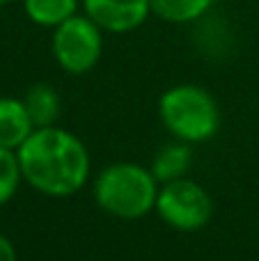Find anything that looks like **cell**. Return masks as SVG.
Listing matches in <instances>:
<instances>
[{
    "label": "cell",
    "mask_w": 259,
    "mask_h": 261,
    "mask_svg": "<svg viewBox=\"0 0 259 261\" xmlns=\"http://www.w3.org/2000/svg\"><path fill=\"white\" fill-rule=\"evenodd\" d=\"M21 174L48 197H69L87 184L90 156L73 133L58 126L35 128L18 147Z\"/></svg>",
    "instance_id": "1"
},
{
    "label": "cell",
    "mask_w": 259,
    "mask_h": 261,
    "mask_svg": "<svg viewBox=\"0 0 259 261\" xmlns=\"http://www.w3.org/2000/svg\"><path fill=\"white\" fill-rule=\"evenodd\" d=\"M159 181L136 163H115L94 181V199L106 213L122 220H138L156 208Z\"/></svg>",
    "instance_id": "2"
},
{
    "label": "cell",
    "mask_w": 259,
    "mask_h": 261,
    "mask_svg": "<svg viewBox=\"0 0 259 261\" xmlns=\"http://www.w3.org/2000/svg\"><path fill=\"white\" fill-rule=\"evenodd\" d=\"M163 126L182 142H206L220 128V110L216 99L197 85L170 87L159 101Z\"/></svg>",
    "instance_id": "3"
},
{
    "label": "cell",
    "mask_w": 259,
    "mask_h": 261,
    "mask_svg": "<svg viewBox=\"0 0 259 261\" xmlns=\"http://www.w3.org/2000/svg\"><path fill=\"white\" fill-rule=\"evenodd\" d=\"M156 211L165 225L179 231H197L211 218V197L202 186L191 179H174L161 184L156 197Z\"/></svg>",
    "instance_id": "4"
},
{
    "label": "cell",
    "mask_w": 259,
    "mask_h": 261,
    "mask_svg": "<svg viewBox=\"0 0 259 261\" xmlns=\"http://www.w3.org/2000/svg\"><path fill=\"white\" fill-rule=\"evenodd\" d=\"M103 39H101V28L90 16L67 18L55 28L53 35V55L58 64L67 73H87L94 69V64L101 58Z\"/></svg>",
    "instance_id": "5"
},
{
    "label": "cell",
    "mask_w": 259,
    "mask_h": 261,
    "mask_svg": "<svg viewBox=\"0 0 259 261\" xmlns=\"http://www.w3.org/2000/svg\"><path fill=\"white\" fill-rule=\"evenodd\" d=\"M85 14L108 32H131L147 21L149 0H83Z\"/></svg>",
    "instance_id": "6"
},
{
    "label": "cell",
    "mask_w": 259,
    "mask_h": 261,
    "mask_svg": "<svg viewBox=\"0 0 259 261\" xmlns=\"http://www.w3.org/2000/svg\"><path fill=\"white\" fill-rule=\"evenodd\" d=\"M35 130L23 101L0 96V149H18Z\"/></svg>",
    "instance_id": "7"
},
{
    "label": "cell",
    "mask_w": 259,
    "mask_h": 261,
    "mask_svg": "<svg viewBox=\"0 0 259 261\" xmlns=\"http://www.w3.org/2000/svg\"><path fill=\"white\" fill-rule=\"evenodd\" d=\"M191 167V147L188 142H172L165 144L156 151L151 161V174L156 176L159 184H168L174 179H184Z\"/></svg>",
    "instance_id": "8"
},
{
    "label": "cell",
    "mask_w": 259,
    "mask_h": 261,
    "mask_svg": "<svg viewBox=\"0 0 259 261\" xmlns=\"http://www.w3.org/2000/svg\"><path fill=\"white\" fill-rule=\"evenodd\" d=\"M28 115H30L35 128L55 126V119L60 117V96L46 83H37L28 90L25 99H23Z\"/></svg>",
    "instance_id": "9"
},
{
    "label": "cell",
    "mask_w": 259,
    "mask_h": 261,
    "mask_svg": "<svg viewBox=\"0 0 259 261\" xmlns=\"http://www.w3.org/2000/svg\"><path fill=\"white\" fill-rule=\"evenodd\" d=\"M78 0H25V14L37 25L58 28L76 14Z\"/></svg>",
    "instance_id": "10"
},
{
    "label": "cell",
    "mask_w": 259,
    "mask_h": 261,
    "mask_svg": "<svg viewBox=\"0 0 259 261\" xmlns=\"http://www.w3.org/2000/svg\"><path fill=\"white\" fill-rule=\"evenodd\" d=\"M151 12L170 23H188L200 18L214 0H149Z\"/></svg>",
    "instance_id": "11"
},
{
    "label": "cell",
    "mask_w": 259,
    "mask_h": 261,
    "mask_svg": "<svg viewBox=\"0 0 259 261\" xmlns=\"http://www.w3.org/2000/svg\"><path fill=\"white\" fill-rule=\"evenodd\" d=\"M21 176L23 174L21 165H18V156L12 149H0V206L14 197Z\"/></svg>",
    "instance_id": "12"
},
{
    "label": "cell",
    "mask_w": 259,
    "mask_h": 261,
    "mask_svg": "<svg viewBox=\"0 0 259 261\" xmlns=\"http://www.w3.org/2000/svg\"><path fill=\"white\" fill-rule=\"evenodd\" d=\"M0 261H16V250H14L12 241L5 239L0 234Z\"/></svg>",
    "instance_id": "13"
},
{
    "label": "cell",
    "mask_w": 259,
    "mask_h": 261,
    "mask_svg": "<svg viewBox=\"0 0 259 261\" xmlns=\"http://www.w3.org/2000/svg\"><path fill=\"white\" fill-rule=\"evenodd\" d=\"M7 3H12V0H0V5H7Z\"/></svg>",
    "instance_id": "14"
}]
</instances>
